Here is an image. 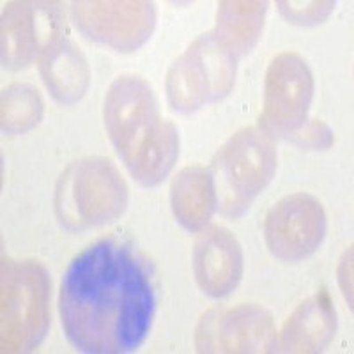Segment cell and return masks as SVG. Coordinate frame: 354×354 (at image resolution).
Wrapping results in <instances>:
<instances>
[{"mask_svg":"<svg viewBox=\"0 0 354 354\" xmlns=\"http://www.w3.org/2000/svg\"><path fill=\"white\" fill-rule=\"evenodd\" d=\"M314 100V75L299 53L282 52L270 62L259 128L274 138H290L306 124Z\"/></svg>","mask_w":354,"mask_h":354,"instance_id":"obj_6","label":"cell"},{"mask_svg":"<svg viewBox=\"0 0 354 354\" xmlns=\"http://www.w3.org/2000/svg\"><path fill=\"white\" fill-rule=\"evenodd\" d=\"M103 121L117 154L124 161L161 122L153 87L138 75H121L103 101Z\"/></svg>","mask_w":354,"mask_h":354,"instance_id":"obj_9","label":"cell"},{"mask_svg":"<svg viewBox=\"0 0 354 354\" xmlns=\"http://www.w3.org/2000/svg\"><path fill=\"white\" fill-rule=\"evenodd\" d=\"M64 28L59 2H9L2 12V62L9 69L27 68L64 39Z\"/></svg>","mask_w":354,"mask_h":354,"instance_id":"obj_7","label":"cell"},{"mask_svg":"<svg viewBox=\"0 0 354 354\" xmlns=\"http://www.w3.org/2000/svg\"><path fill=\"white\" fill-rule=\"evenodd\" d=\"M39 73L50 94L62 105L78 103L91 84L87 59L68 37L39 57Z\"/></svg>","mask_w":354,"mask_h":354,"instance_id":"obj_15","label":"cell"},{"mask_svg":"<svg viewBox=\"0 0 354 354\" xmlns=\"http://www.w3.org/2000/svg\"><path fill=\"white\" fill-rule=\"evenodd\" d=\"M337 333V310L326 289L301 303L277 337L274 353H321Z\"/></svg>","mask_w":354,"mask_h":354,"instance_id":"obj_13","label":"cell"},{"mask_svg":"<svg viewBox=\"0 0 354 354\" xmlns=\"http://www.w3.org/2000/svg\"><path fill=\"white\" fill-rule=\"evenodd\" d=\"M170 204L174 216L189 232H201L209 225L218 207V192L213 170L205 167H186L170 185Z\"/></svg>","mask_w":354,"mask_h":354,"instance_id":"obj_14","label":"cell"},{"mask_svg":"<svg viewBox=\"0 0 354 354\" xmlns=\"http://www.w3.org/2000/svg\"><path fill=\"white\" fill-rule=\"evenodd\" d=\"M154 310L149 266L126 243L97 239L69 262L59 312L66 337L78 351L122 354L138 349Z\"/></svg>","mask_w":354,"mask_h":354,"instance_id":"obj_1","label":"cell"},{"mask_svg":"<svg viewBox=\"0 0 354 354\" xmlns=\"http://www.w3.org/2000/svg\"><path fill=\"white\" fill-rule=\"evenodd\" d=\"M179 156V131L169 119H161L158 128L124 160L135 181L142 186H156L170 174Z\"/></svg>","mask_w":354,"mask_h":354,"instance_id":"obj_17","label":"cell"},{"mask_svg":"<svg viewBox=\"0 0 354 354\" xmlns=\"http://www.w3.org/2000/svg\"><path fill=\"white\" fill-rule=\"evenodd\" d=\"M268 2L223 0L218 4L216 27L211 32L218 43L238 61L254 50L264 28Z\"/></svg>","mask_w":354,"mask_h":354,"instance_id":"obj_16","label":"cell"},{"mask_svg":"<svg viewBox=\"0 0 354 354\" xmlns=\"http://www.w3.org/2000/svg\"><path fill=\"white\" fill-rule=\"evenodd\" d=\"M326 236V213L314 195L299 192L271 207L264 221L266 245L280 261L298 262L317 252Z\"/></svg>","mask_w":354,"mask_h":354,"instance_id":"obj_10","label":"cell"},{"mask_svg":"<svg viewBox=\"0 0 354 354\" xmlns=\"http://www.w3.org/2000/svg\"><path fill=\"white\" fill-rule=\"evenodd\" d=\"M236 62L213 32L198 36L169 69V105L176 112L192 113L229 96L236 82Z\"/></svg>","mask_w":354,"mask_h":354,"instance_id":"obj_5","label":"cell"},{"mask_svg":"<svg viewBox=\"0 0 354 354\" xmlns=\"http://www.w3.org/2000/svg\"><path fill=\"white\" fill-rule=\"evenodd\" d=\"M195 344L198 353H274L277 328L259 305L213 308L202 315Z\"/></svg>","mask_w":354,"mask_h":354,"instance_id":"obj_11","label":"cell"},{"mask_svg":"<svg viewBox=\"0 0 354 354\" xmlns=\"http://www.w3.org/2000/svg\"><path fill=\"white\" fill-rule=\"evenodd\" d=\"M71 17L84 36L117 52L140 48L156 25V9L147 0H80L71 4Z\"/></svg>","mask_w":354,"mask_h":354,"instance_id":"obj_8","label":"cell"},{"mask_svg":"<svg viewBox=\"0 0 354 354\" xmlns=\"http://www.w3.org/2000/svg\"><path fill=\"white\" fill-rule=\"evenodd\" d=\"M44 101L37 87L12 84L2 94V129L8 135H24L41 122Z\"/></svg>","mask_w":354,"mask_h":354,"instance_id":"obj_18","label":"cell"},{"mask_svg":"<svg viewBox=\"0 0 354 354\" xmlns=\"http://www.w3.org/2000/svg\"><path fill=\"white\" fill-rule=\"evenodd\" d=\"M278 9L282 12V17L287 21L296 25H317L326 21L328 17L335 9V2L326 0V2H294V0H287V2H277Z\"/></svg>","mask_w":354,"mask_h":354,"instance_id":"obj_19","label":"cell"},{"mask_svg":"<svg viewBox=\"0 0 354 354\" xmlns=\"http://www.w3.org/2000/svg\"><path fill=\"white\" fill-rule=\"evenodd\" d=\"M338 283L347 299L349 306H353V246L346 250V254L338 264Z\"/></svg>","mask_w":354,"mask_h":354,"instance_id":"obj_21","label":"cell"},{"mask_svg":"<svg viewBox=\"0 0 354 354\" xmlns=\"http://www.w3.org/2000/svg\"><path fill=\"white\" fill-rule=\"evenodd\" d=\"M48 270L34 259L2 257L0 268V346L2 353H30L50 328Z\"/></svg>","mask_w":354,"mask_h":354,"instance_id":"obj_2","label":"cell"},{"mask_svg":"<svg viewBox=\"0 0 354 354\" xmlns=\"http://www.w3.org/2000/svg\"><path fill=\"white\" fill-rule=\"evenodd\" d=\"M273 138L261 128H243L221 145L213 160L218 204L227 216H241L270 185L277 170Z\"/></svg>","mask_w":354,"mask_h":354,"instance_id":"obj_4","label":"cell"},{"mask_svg":"<svg viewBox=\"0 0 354 354\" xmlns=\"http://www.w3.org/2000/svg\"><path fill=\"white\" fill-rule=\"evenodd\" d=\"M243 248L227 227L211 223L201 230L194 246V274L202 292L221 299L243 278Z\"/></svg>","mask_w":354,"mask_h":354,"instance_id":"obj_12","label":"cell"},{"mask_svg":"<svg viewBox=\"0 0 354 354\" xmlns=\"http://www.w3.org/2000/svg\"><path fill=\"white\" fill-rule=\"evenodd\" d=\"M128 185L109 158L75 161L55 188V211L64 227L91 229L117 220L128 205Z\"/></svg>","mask_w":354,"mask_h":354,"instance_id":"obj_3","label":"cell"},{"mask_svg":"<svg viewBox=\"0 0 354 354\" xmlns=\"http://www.w3.org/2000/svg\"><path fill=\"white\" fill-rule=\"evenodd\" d=\"M294 144H298L299 147H306V149L315 151H326L333 145L335 137L330 126L326 122L314 119V121L306 122L296 135L289 138Z\"/></svg>","mask_w":354,"mask_h":354,"instance_id":"obj_20","label":"cell"}]
</instances>
